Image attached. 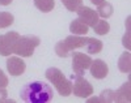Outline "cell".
I'll use <instances>...</instances> for the list:
<instances>
[{
  "instance_id": "cell-1",
  "label": "cell",
  "mask_w": 131,
  "mask_h": 103,
  "mask_svg": "<svg viewBox=\"0 0 131 103\" xmlns=\"http://www.w3.org/2000/svg\"><path fill=\"white\" fill-rule=\"evenodd\" d=\"M20 97L26 103H47L52 99L54 91L46 82L33 81L23 86Z\"/></svg>"
},
{
  "instance_id": "cell-2",
  "label": "cell",
  "mask_w": 131,
  "mask_h": 103,
  "mask_svg": "<svg viewBox=\"0 0 131 103\" xmlns=\"http://www.w3.org/2000/svg\"><path fill=\"white\" fill-rule=\"evenodd\" d=\"M46 78L55 86V89L58 90V93L62 97H68L72 93V84L68 78H66V76L63 74V72L55 67H51L46 71L45 73Z\"/></svg>"
},
{
  "instance_id": "cell-3",
  "label": "cell",
  "mask_w": 131,
  "mask_h": 103,
  "mask_svg": "<svg viewBox=\"0 0 131 103\" xmlns=\"http://www.w3.org/2000/svg\"><path fill=\"white\" fill-rule=\"evenodd\" d=\"M41 43V39L36 35H23L20 37L16 46H15V52L21 58H29L33 55L36 47H38Z\"/></svg>"
},
{
  "instance_id": "cell-4",
  "label": "cell",
  "mask_w": 131,
  "mask_h": 103,
  "mask_svg": "<svg viewBox=\"0 0 131 103\" xmlns=\"http://www.w3.org/2000/svg\"><path fill=\"white\" fill-rule=\"evenodd\" d=\"M72 78H75L73 85H72V91L73 95L79 98H88L89 95L93 94V86L88 80H85L83 76L79 74H72Z\"/></svg>"
},
{
  "instance_id": "cell-5",
  "label": "cell",
  "mask_w": 131,
  "mask_h": 103,
  "mask_svg": "<svg viewBox=\"0 0 131 103\" xmlns=\"http://www.w3.org/2000/svg\"><path fill=\"white\" fill-rule=\"evenodd\" d=\"M20 38V34L17 31H9L7 34L0 35V55L9 56L15 52V46Z\"/></svg>"
},
{
  "instance_id": "cell-6",
  "label": "cell",
  "mask_w": 131,
  "mask_h": 103,
  "mask_svg": "<svg viewBox=\"0 0 131 103\" xmlns=\"http://www.w3.org/2000/svg\"><path fill=\"white\" fill-rule=\"evenodd\" d=\"M92 58L88 54H83V52H73L72 54V69L75 74L83 76L84 72L91 67Z\"/></svg>"
},
{
  "instance_id": "cell-7",
  "label": "cell",
  "mask_w": 131,
  "mask_h": 103,
  "mask_svg": "<svg viewBox=\"0 0 131 103\" xmlns=\"http://www.w3.org/2000/svg\"><path fill=\"white\" fill-rule=\"evenodd\" d=\"M76 13H78L79 18L84 22L86 26H94L96 22L98 21V15L96 10H93L92 8L89 7H85V5H80L76 10Z\"/></svg>"
},
{
  "instance_id": "cell-8",
  "label": "cell",
  "mask_w": 131,
  "mask_h": 103,
  "mask_svg": "<svg viewBox=\"0 0 131 103\" xmlns=\"http://www.w3.org/2000/svg\"><path fill=\"white\" fill-rule=\"evenodd\" d=\"M7 69L9 74L12 76H20L23 74L26 69V64L23 59H20L18 56H10L7 60Z\"/></svg>"
},
{
  "instance_id": "cell-9",
  "label": "cell",
  "mask_w": 131,
  "mask_h": 103,
  "mask_svg": "<svg viewBox=\"0 0 131 103\" xmlns=\"http://www.w3.org/2000/svg\"><path fill=\"white\" fill-rule=\"evenodd\" d=\"M89 69H91V74L97 78V80H102L107 76L109 73V68H107V64L101 60V59H96L94 61L92 60L91 63V67H89Z\"/></svg>"
},
{
  "instance_id": "cell-10",
  "label": "cell",
  "mask_w": 131,
  "mask_h": 103,
  "mask_svg": "<svg viewBox=\"0 0 131 103\" xmlns=\"http://www.w3.org/2000/svg\"><path fill=\"white\" fill-rule=\"evenodd\" d=\"M88 41L89 38L88 37H81V35H68L67 38H66L63 42L66 44V47H67V50L71 52L76 48H80V47H85L86 44H88Z\"/></svg>"
},
{
  "instance_id": "cell-11",
  "label": "cell",
  "mask_w": 131,
  "mask_h": 103,
  "mask_svg": "<svg viewBox=\"0 0 131 103\" xmlns=\"http://www.w3.org/2000/svg\"><path fill=\"white\" fill-rule=\"evenodd\" d=\"M130 82H125L118 90H115V102H130L131 100Z\"/></svg>"
},
{
  "instance_id": "cell-12",
  "label": "cell",
  "mask_w": 131,
  "mask_h": 103,
  "mask_svg": "<svg viewBox=\"0 0 131 103\" xmlns=\"http://www.w3.org/2000/svg\"><path fill=\"white\" fill-rule=\"evenodd\" d=\"M88 28L80 18H76L73 21H71L70 24V31L73 34V35H85L88 33Z\"/></svg>"
},
{
  "instance_id": "cell-13",
  "label": "cell",
  "mask_w": 131,
  "mask_h": 103,
  "mask_svg": "<svg viewBox=\"0 0 131 103\" xmlns=\"http://www.w3.org/2000/svg\"><path fill=\"white\" fill-rule=\"evenodd\" d=\"M118 68L122 73H130L131 71V55L130 52H123L118 60Z\"/></svg>"
},
{
  "instance_id": "cell-14",
  "label": "cell",
  "mask_w": 131,
  "mask_h": 103,
  "mask_svg": "<svg viewBox=\"0 0 131 103\" xmlns=\"http://www.w3.org/2000/svg\"><path fill=\"white\" fill-rule=\"evenodd\" d=\"M97 15L100 16V17H102V18H109L112 15H113V12H114V9H113V5L110 4V3H107L106 0L102 3V4H100V5H97Z\"/></svg>"
},
{
  "instance_id": "cell-15",
  "label": "cell",
  "mask_w": 131,
  "mask_h": 103,
  "mask_svg": "<svg viewBox=\"0 0 131 103\" xmlns=\"http://www.w3.org/2000/svg\"><path fill=\"white\" fill-rule=\"evenodd\" d=\"M34 5L38 8L41 12H51L55 7V2L54 0H34Z\"/></svg>"
},
{
  "instance_id": "cell-16",
  "label": "cell",
  "mask_w": 131,
  "mask_h": 103,
  "mask_svg": "<svg viewBox=\"0 0 131 103\" xmlns=\"http://www.w3.org/2000/svg\"><path fill=\"white\" fill-rule=\"evenodd\" d=\"M85 48H86V51H88V54H98L102 50V42L100 39L89 38L88 44L85 46Z\"/></svg>"
},
{
  "instance_id": "cell-17",
  "label": "cell",
  "mask_w": 131,
  "mask_h": 103,
  "mask_svg": "<svg viewBox=\"0 0 131 103\" xmlns=\"http://www.w3.org/2000/svg\"><path fill=\"white\" fill-rule=\"evenodd\" d=\"M93 29H94V33H97L98 35H105L110 30V25L105 20H98L96 22V25L93 26Z\"/></svg>"
},
{
  "instance_id": "cell-18",
  "label": "cell",
  "mask_w": 131,
  "mask_h": 103,
  "mask_svg": "<svg viewBox=\"0 0 131 103\" xmlns=\"http://www.w3.org/2000/svg\"><path fill=\"white\" fill-rule=\"evenodd\" d=\"M15 17L12 13L9 12H0V29H4L8 28L13 24Z\"/></svg>"
},
{
  "instance_id": "cell-19",
  "label": "cell",
  "mask_w": 131,
  "mask_h": 103,
  "mask_svg": "<svg viewBox=\"0 0 131 103\" xmlns=\"http://www.w3.org/2000/svg\"><path fill=\"white\" fill-rule=\"evenodd\" d=\"M55 54L59 56V58H68L70 56V51L67 50V47H66L63 41H59L55 44Z\"/></svg>"
},
{
  "instance_id": "cell-20",
  "label": "cell",
  "mask_w": 131,
  "mask_h": 103,
  "mask_svg": "<svg viewBox=\"0 0 131 103\" xmlns=\"http://www.w3.org/2000/svg\"><path fill=\"white\" fill-rule=\"evenodd\" d=\"M62 3L64 4V7L67 8L70 12H76L78 8L80 5H83V0H62Z\"/></svg>"
},
{
  "instance_id": "cell-21",
  "label": "cell",
  "mask_w": 131,
  "mask_h": 103,
  "mask_svg": "<svg viewBox=\"0 0 131 103\" xmlns=\"http://www.w3.org/2000/svg\"><path fill=\"white\" fill-rule=\"evenodd\" d=\"M7 86H8V77L0 69V87H7Z\"/></svg>"
},
{
  "instance_id": "cell-22",
  "label": "cell",
  "mask_w": 131,
  "mask_h": 103,
  "mask_svg": "<svg viewBox=\"0 0 131 103\" xmlns=\"http://www.w3.org/2000/svg\"><path fill=\"white\" fill-rule=\"evenodd\" d=\"M122 43H123V46H125V47H126L127 50H130V48H131V44H130V31H127V34L123 37Z\"/></svg>"
},
{
  "instance_id": "cell-23",
  "label": "cell",
  "mask_w": 131,
  "mask_h": 103,
  "mask_svg": "<svg viewBox=\"0 0 131 103\" xmlns=\"http://www.w3.org/2000/svg\"><path fill=\"white\" fill-rule=\"evenodd\" d=\"M7 95H8V93H7L5 87H0V102H4L7 99Z\"/></svg>"
},
{
  "instance_id": "cell-24",
  "label": "cell",
  "mask_w": 131,
  "mask_h": 103,
  "mask_svg": "<svg viewBox=\"0 0 131 103\" xmlns=\"http://www.w3.org/2000/svg\"><path fill=\"white\" fill-rule=\"evenodd\" d=\"M13 0H0V5H9Z\"/></svg>"
},
{
  "instance_id": "cell-25",
  "label": "cell",
  "mask_w": 131,
  "mask_h": 103,
  "mask_svg": "<svg viewBox=\"0 0 131 103\" xmlns=\"http://www.w3.org/2000/svg\"><path fill=\"white\" fill-rule=\"evenodd\" d=\"M105 2V0H91V3H93L94 5H100V4H102Z\"/></svg>"
}]
</instances>
